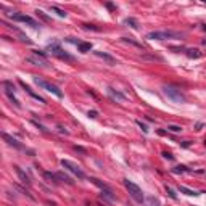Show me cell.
<instances>
[{
  "label": "cell",
  "instance_id": "cell-17",
  "mask_svg": "<svg viewBox=\"0 0 206 206\" xmlns=\"http://www.w3.org/2000/svg\"><path fill=\"white\" fill-rule=\"evenodd\" d=\"M77 50L82 52V53H87V52L92 50V43H90V42H81L77 45Z\"/></svg>",
  "mask_w": 206,
  "mask_h": 206
},
{
  "label": "cell",
  "instance_id": "cell-22",
  "mask_svg": "<svg viewBox=\"0 0 206 206\" xmlns=\"http://www.w3.org/2000/svg\"><path fill=\"white\" fill-rule=\"evenodd\" d=\"M50 10L52 11H55V13H57L58 15V16H60V18H66V15H68V13H66V11L65 10H61V8H58V7H50Z\"/></svg>",
  "mask_w": 206,
  "mask_h": 206
},
{
  "label": "cell",
  "instance_id": "cell-40",
  "mask_svg": "<svg viewBox=\"0 0 206 206\" xmlns=\"http://www.w3.org/2000/svg\"><path fill=\"white\" fill-rule=\"evenodd\" d=\"M203 29H205V31H206V24H205V26H203Z\"/></svg>",
  "mask_w": 206,
  "mask_h": 206
},
{
  "label": "cell",
  "instance_id": "cell-39",
  "mask_svg": "<svg viewBox=\"0 0 206 206\" xmlns=\"http://www.w3.org/2000/svg\"><path fill=\"white\" fill-rule=\"evenodd\" d=\"M203 45H205V47H206V39H205V40H203Z\"/></svg>",
  "mask_w": 206,
  "mask_h": 206
},
{
  "label": "cell",
  "instance_id": "cell-29",
  "mask_svg": "<svg viewBox=\"0 0 206 206\" xmlns=\"http://www.w3.org/2000/svg\"><path fill=\"white\" fill-rule=\"evenodd\" d=\"M82 27H84V29H87V31H89V29H92V31H100L98 27H95L93 24H82Z\"/></svg>",
  "mask_w": 206,
  "mask_h": 206
},
{
  "label": "cell",
  "instance_id": "cell-3",
  "mask_svg": "<svg viewBox=\"0 0 206 206\" xmlns=\"http://www.w3.org/2000/svg\"><path fill=\"white\" fill-rule=\"evenodd\" d=\"M122 182H124V187L127 188L129 195L132 196L134 200L137 201V203H142V201H143V192H142V188L138 187L137 184H134V182H130L129 179H124Z\"/></svg>",
  "mask_w": 206,
  "mask_h": 206
},
{
  "label": "cell",
  "instance_id": "cell-34",
  "mask_svg": "<svg viewBox=\"0 0 206 206\" xmlns=\"http://www.w3.org/2000/svg\"><path fill=\"white\" fill-rule=\"evenodd\" d=\"M74 150H76V152H81V153H85V148H82V146H74Z\"/></svg>",
  "mask_w": 206,
  "mask_h": 206
},
{
  "label": "cell",
  "instance_id": "cell-16",
  "mask_svg": "<svg viewBox=\"0 0 206 206\" xmlns=\"http://www.w3.org/2000/svg\"><path fill=\"white\" fill-rule=\"evenodd\" d=\"M102 196L103 198H106L108 201H116V195L111 192V188H105V190H102Z\"/></svg>",
  "mask_w": 206,
  "mask_h": 206
},
{
  "label": "cell",
  "instance_id": "cell-6",
  "mask_svg": "<svg viewBox=\"0 0 206 206\" xmlns=\"http://www.w3.org/2000/svg\"><path fill=\"white\" fill-rule=\"evenodd\" d=\"M11 18H13V21H18V23H26V24H29L31 27H34V29H37L39 23L35 21V19H32L31 16H27V15H23V13H16V15H11Z\"/></svg>",
  "mask_w": 206,
  "mask_h": 206
},
{
  "label": "cell",
  "instance_id": "cell-8",
  "mask_svg": "<svg viewBox=\"0 0 206 206\" xmlns=\"http://www.w3.org/2000/svg\"><path fill=\"white\" fill-rule=\"evenodd\" d=\"M26 63H29V65H34V66H40V68H45L47 66V60L42 57H39V55H31V57L26 58Z\"/></svg>",
  "mask_w": 206,
  "mask_h": 206
},
{
  "label": "cell",
  "instance_id": "cell-10",
  "mask_svg": "<svg viewBox=\"0 0 206 206\" xmlns=\"http://www.w3.org/2000/svg\"><path fill=\"white\" fill-rule=\"evenodd\" d=\"M15 171H16L18 177H19V180H21L23 184H24V185H31V179H29V176H27V174L23 171V169L19 168V166H15Z\"/></svg>",
  "mask_w": 206,
  "mask_h": 206
},
{
  "label": "cell",
  "instance_id": "cell-19",
  "mask_svg": "<svg viewBox=\"0 0 206 206\" xmlns=\"http://www.w3.org/2000/svg\"><path fill=\"white\" fill-rule=\"evenodd\" d=\"M5 95L10 98V102L13 103V105L16 106V108H19V106H21V103H19V100H18L16 97H15V93H13V92H10V90H5Z\"/></svg>",
  "mask_w": 206,
  "mask_h": 206
},
{
  "label": "cell",
  "instance_id": "cell-18",
  "mask_svg": "<svg viewBox=\"0 0 206 206\" xmlns=\"http://www.w3.org/2000/svg\"><path fill=\"white\" fill-rule=\"evenodd\" d=\"M179 192H180V193H185V195H188V196H196V195H200L198 192H195V190H192V188L184 187V185H179Z\"/></svg>",
  "mask_w": 206,
  "mask_h": 206
},
{
  "label": "cell",
  "instance_id": "cell-33",
  "mask_svg": "<svg viewBox=\"0 0 206 206\" xmlns=\"http://www.w3.org/2000/svg\"><path fill=\"white\" fill-rule=\"evenodd\" d=\"M97 111H95V110H92V111H89V118H92V119H95V118H97Z\"/></svg>",
  "mask_w": 206,
  "mask_h": 206
},
{
  "label": "cell",
  "instance_id": "cell-14",
  "mask_svg": "<svg viewBox=\"0 0 206 206\" xmlns=\"http://www.w3.org/2000/svg\"><path fill=\"white\" fill-rule=\"evenodd\" d=\"M55 174H57L58 180L65 182V184H68V185H73V184H74V180L71 179V177L68 176V174H65V172H55Z\"/></svg>",
  "mask_w": 206,
  "mask_h": 206
},
{
  "label": "cell",
  "instance_id": "cell-11",
  "mask_svg": "<svg viewBox=\"0 0 206 206\" xmlns=\"http://www.w3.org/2000/svg\"><path fill=\"white\" fill-rule=\"evenodd\" d=\"M19 85H21V87H23V89H24V90H26V92H27V93H29V95H31V97H32V98H35V100H37V102H40V103H45V100H43V98L40 97V95H37V93H34V92H32V89H31V87H29V85H26V84H24V82H23V81H19Z\"/></svg>",
  "mask_w": 206,
  "mask_h": 206
},
{
  "label": "cell",
  "instance_id": "cell-2",
  "mask_svg": "<svg viewBox=\"0 0 206 206\" xmlns=\"http://www.w3.org/2000/svg\"><path fill=\"white\" fill-rule=\"evenodd\" d=\"M182 32L177 31H153V32L146 34L148 40H166V39H180Z\"/></svg>",
  "mask_w": 206,
  "mask_h": 206
},
{
  "label": "cell",
  "instance_id": "cell-20",
  "mask_svg": "<svg viewBox=\"0 0 206 206\" xmlns=\"http://www.w3.org/2000/svg\"><path fill=\"white\" fill-rule=\"evenodd\" d=\"M90 182H92V184H95V185H97V187H100L102 190H105V188H110L108 185L105 184V182H102L100 179H97V177H90Z\"/></svg>",
  "mask_w": 206,
  "mask_h": 206
},
{
  "label": "cell",
  "instance_id": "cell-31",
  "mask_svg": "<svg viewBox=\"0 0 206 206\" xmlns=\"http://www.w3.org/2000/svg\"><path fill=\"white\" fill-rule=\"evenodd\" d=\"M32 124H34V126H37V127H39V129H40V130H42V132H49V130H47L45 127H43V126H42V124H39V122H35V121H32Z\"/></svg>",
  "mask_w": 206,
  "mask_h": 206
},
{
  "label": "cell",
  "instance_id": "cell-36",
  "mask_svg": "<svg viewBox=\"0 0 206 206\" xmlns=\"http://www.w3.org/2000/svg\"><path fill=\"white\" fill-rule=\"evenodd\" d=\"M171 50H174L176 53H180V52L184 50V49H182V47H180V49H179V47H171Z\"/></svg>",
  "mask_w": 206,
  "mask_h": 206
},
{
  "label": "cell",
  "instance_id": "cell-23",
  "mask_svg": "<svg viewBox=\"0 0 206 206\" xmlns=\"http://www.w3.org/2000/svg\"><path fill=\"white\" fill-rule=\"evenodd\" d=\"M126 24L130 26V27H134V29H137L138 27V23H137V19H134V18H126Z\"/></svg>",
  "mask_w": 206,
  "mask_h": 206
},
{
  "label": "cell",
  "instance_id": "cell-37",
  "mask_svg": "<svg viewBox=\"0 0 206 206\" xmlns=\"http://www.w3.org/2000/svg\"><path fill=\"white\" fill-rule=\"evenodd\" d=\"M182 146H185V148H188V146H190V142H188V140H185L184 143H182Z\"/></svg>",
  "mask_w": 206,
  "mask_h": 206
},
{
  "label": "cell",
  "instance_id": "cell-12",
  "mask_svg": "<svg viewBox=\"0 0 206 206\" xmlns=\"http://www.w3.org/2000/svg\"><path fill=\"white\" fill-rule=\"evenodd\" d=\"M95 55H97L98 58H102V60H105L106 63H110V65H116V58H113L111 55L105 53V52H93Z\"/></svg>",
  "mask_w": 206,
  "mask_h": 206
},
{
  "label": "cell",
  "instance_id": "cell-28",
  "mask_svg": "<svg viewBox=\"0 0 206 206\" xmlns=\"http://www.w3.org/2000/svg\"><path fill=\"white\" fill-rule=\"evenodd\" d=\"M166 192H168V195H169V196H171V198H172V200H176V198H177V195H176V193H174V190H172V188H169V187H166Z\"/></svg>",
  "mask_w": 206,
  "mask_h": 206
},
{
  "label": "cell",
  "instance_id": "cell-15",
  "mask_svg": "<svg viewBox=\"0 0 206 206\" xmlns=\"http://www.w3.org/2000/svg\"><path fill=\"white\" fill-rule=\"evenodd\" d=\"M43 177H45L49 182H52L53 185H58L60 184V180H58V177H57V174H53V172H49V171H45L43 172Z\"/></svg>",
  "mask_w": 206,
  "mask_h": 206
},
{
  "label": "cell",
  "instance_id": "cell-5",
  "mask_svg": "<svg viewBox=\"0 0 206 206\" xmlns=\"http://www.w3.org/2000/svg\"><path fill=\"white\" fill-rule=\"evenodd\" d=\"M61 166H63L65 169H68L69 172H73L74 176L77 177V179H85L84 171H82V169L79 168L76 163H73V161H69V160H61Z\"/></svg>",
  "mask_w": 206,
  "mask_h": 206
},
{
  "label": "cell",
  "instance_id": "cell-9",
  "mask_svg": "<svg viewBox=\"0 0 206 206\" xmlns=\"http://www.w3.org/2000/svg\"><path fill=\"white\" fill-rule=\"evenodd\" d=\"M2 138H3V140H5L10 146H13V148H16V150H24L23 143H19V142L16 140V138H15V137H11V135H8V134H5V132H3V134H2Z\"/></svg>",
  "mask_w": 206,
  "mask_h": 206
},
{
  "label": "cell",
  "instance_id": "cell-38",
  "mask_svg": "<svg viewBox=\"0 0 206 206\" xmlns=\"http://www.w3.org/2000/svg\"><path fill=\"white\" fill-rule=\"evenodd\" d=\"M201 127H203V124H201V122H198V124L195 126V129H196V130H200Z\"/></svg>",
  "mask_w": 206,
  "mask_h": 206
},
{
  "label": "cell",
  "instance_id": "cell-32",
  "mask_svg": "<svg viewBox=\"0 0 206 206\" xmlns=\"http://www.w3.org/2000/svg\"><path fill=\"white\" fill-rule=\"evenodd\" d=\"M35 13H37V15H39V16H40V18L43 19V21H49V18H47V16H45V15H43V13H42V11H40V10H37V11H35Z\"/></svg>",
  "mask_w": 206,
  "mask_h": 206
},
{
  "label": "cell",
  "instance_id": "cell-13",
  "mask_svg": "<svg viewBox=\"0 0 206 206\" xmlns=\"http://www.w3.org/2000/svg\"><path fill=\"white\" fill-rule=\"evenodd\" d=\"M108 95L113 98V100H116V102H124L126 100V97L122 93H119L118 90H114L113 87H108Z\"/></svg>",
  "mask_w": 206,
  "mask_h": 206
},
{
  "label": "cell",
  "instance_id": "cell-7",
  "mask_svg": "<svg viewBox=\"0 0 206 206\" xmlns=\"http://www.w3.org/2000/svg\"><path fill=\"white\" fill-rule=\"evenodd\" d=\"M49 49H50L52 53H53L55 57H58L60 60H65V61H73V60H74V58L71 57V55H68L65 50H61V49H60V45H58V43H52Z\"/></svg>",
  "mask_w": 206,
  "mask_h": 206
},
{
  "label": "cell",
  "instance_id": "cell-24",
  "mask_svg": "<svg viewBox=\"0 0 206 206\" xmlns=\"http://www.w3.org/2000/svg\"><path fill=\"white\" fill-rule=\"evenodd\" d=\"M168 130H169V132H174V134H179V132H182V127H180V126H176V124H169Z\"/></svg>",
  "mask_w": 206,
  "mask_h": 206
},
{
  "label": "cell",
  "instance_id": "cell-25",
  "mask_svg": "<svg viewBox=\"0 0 206 206\" xmlns=\"http://www.w3.org/2000/svg\"><path fill=\"white\" fill-rule=\"evenodd\" d=\"M172 171L176 172V174H179V172H190V169L187 168V166H176Z\"/></svg>",
  "mask_w": 206,
  "mask_h": 206
},
{
  "label": "cell",
  "instance_id": "cell-26",
  "mask_svg": "<svg viewBox=\"0 0 206 206\" xmlns=\"http://www.w3.org/2000/svg\"><path fill=\"white\" fill-rule=\"evenodd\" d=\"M122 40H124V42H127V43H132V45H135V47H142L140 43H138V42H135L132 37H122Z\"/></svg>",
  "mask_w": 206,
  "mask_h": 206
},
{
  "label": "cell",
  "instance_id": "cell-21",
  "mask_svg": "<svg viewBox=\"0 0 206 206\" xmlns=\"http://www.w3.org/2000/svg\"><path fill=\"white\" fill-rule=\"evenodd\" d=\"M187 57L188 58H195L196 60V58L201 57V53H200V50H196V49H188L187 50Z\"/></svg>",
  "mask_w": 206,
  "mask_h": 206
},
{
  "label": "cell",
  "instance_id": "cell-30",
  "mask_svg": "<svg viewBox=\"0 0 206 206\" xmlns=\"http://www.w3.org/2000/svg\"><path fill=\"white\" fill-rule=\"evenodd\" d=\"M163 158H166V160H169V161H172V160H174L172 153H168V152H163Z\"/></svg>",
  "mask_w": 206,
  "mask_h": 206
},
{
  "label": "cell",
  "instance_id": "cell-1",
  "mask_svg": "<svg viewBox=\"0 0 206 206\" xmlns=\"http://www.w3.org/2000/svg\"><path fill=\"white\" fill-rule=\"evenodd\" d=\"M163 93L172 103H185V95L182 93L180 89H177L174 85H163Z\"/></svg>",
  "mask_w": 206,
  "mask_h": 206
},
{
  "label": "cell",
  "instance_id": "cell-27",
  "mask_svg": "<svg viewBox=\"0 0 206 206\" xmlns=\"http://www.w3.org/2000/svg\"><path fill=\"white\" fill-rule=\"evenodd\" d=\"M137 126H138V127H140L142 130H143L145 134H148V127H146V126H145V124H143V122H142V121H137Z\"/></svg>",
  "mask_w": 206,
  "mask_h": 206
},
{
  "label": "cell",
  "instance_id": "cell-35",
  "mask_svg": "<svg viewBox=\"0 0 206 206\" xmlns=\"http://www.w3.org/2000/svg\"><path fill=\"white\" fill-rule=\"evenodd\" d=\"M58 129H60V132H61V134H65V135H68V134H69L68 130H66L65 127H61V126H58Z\"/></svg>",
  "mask_w": 206,
  "mask_h": 206
},
{
  "label": "cell",
  "instance_id": "cell-4",
  "mask_svg": "<svg viewBox=\"0 0 206 206\" xmlns=\"http://www.w3.org/2000/svg\"><path fill=\"white\" fill-rule=\"evenodd\" d=\"M34 82L37 84L39 87H42V89H45L47 92H50V93H53L55 97H58V98H61L63 97V92L60 89H58L55 84H52V82H49V81H43V79H40V77H37V76H34Z\"/></svg>",
  "mask_w": 206,
  "mask_h": 206
}]
</instances>
